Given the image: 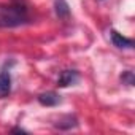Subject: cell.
Here are the masks:
<instances>
[{"mask_svg":"<svg viewBox=\"0 0 135 135\" xmlns=\"http://www.w3.org/2000/svg\"><path fill=\"white\" fill-rule=\"evenodd\" d=\"M32 22L29 7L24 0H13L0 5V29H15Z\"/></svg>","mask_w":135,"mask_h":135,"instance_id":"1","label":"cell"},{"mask_svg":"<svg viewBox=\"0 0 135 135\" xmlns=\"http://www.w3.org/2000/svg\"><path fill=\"white\" fill-rule=\"evenodd\" d=\"M78 80H80V73L76 70H64V72H60V75L57 78V86L59 88H69V86L76 84Z\"/></svg>","mask_w":135,"mask_h":135,"instance_id":"2","label":"cell"},{"mask_svg":"<svg viewBox=\"0 0 135 135\" xmlns=\"http://www.w3.org/2000/svg\"><path fill=\"white\" fill-rule=\"evenodd\" d=\"M110 37H111V43H113L116 48H119V49H132V48H133V40L124 37L122 33H119V32L114 30V29L110 32Z\"/></svg>","mask_w":135,"mask_h":135,"instance_id":"3","label":"cell"},{"mask_svg":"<svg viewBox=\"0 0 135 135\" xmlns=\"http://www.w3.org/2000/svg\"><path fill=\"white\" fill-rule=\"evenodd\" d=\"M37 100H38V103L43 105V107H57V105L62 102L60 95H59L57 92H54V91H46V92L38 94Z\"/></svg>","mask_w":135,"mask_h":135,"instance_id":"4","label":"cell"},{"mask_svg":"<svg viewBox=\"0 0 135 135\" xmlns=\"http://www.w3.org/2000/svg\"><path fill=\"white\" fill-rule=\"evenodd\" d=\"M10 94H11L10 70H0V99H7Z\"/></svg>","mask_w":135,"mask_h":135,"instance_id":"5","label":"cell"},{"mask_svg":"<svg viewBox=\"0 0 135 135\" xmlns=\"http://www.w3.org/2000/svg\"><path fill=\"white\" fill-rule=\"evenodd\" d=\"M76 126H78V119H76V116H73V114L60 116V118L54 122V127L59 129V130H70V129H75Z\"/></svg>","mask_w":135,"mask_h":135,"instance_id":"6","label":"cell"},{"mask_svg":"<svg viewBox=\"0 0 135 135\" xmlns=\"http://www.w3.org/2000/svg\"><path fill=\"white\" fill-rule=\"evenodd\" d=\"M56 15L57 18L60 19H65L70 16V8H69V3L65 2V0H56Z\"/></svg>","mask_w":135,"mask_h":135,"instance_id":"7","label":"cell"},{"mask_svg":"<svg viewBox=\"0 0 135 135\" xmlns=\"http://www.w3.org/2000/svg\"><path fill=\"white\" fill-rule=\"evenodd\" d=\"M121 83H122V84H127V86H133V84H135L133 72H130V70L122 72V73H121Z\"/></svg>","mask_w":135,"mask_h":135,"instance_id":"8","label":"cell"},{"mask_svg":"<svg viewBox=\"0 0 135 135\" xmlns=\"http://www.w3.org/2000/svg\"><path fill=\"white\" fill-rule=\"evenodd\" d=\"M11 132L13 133H27V130L22 129V127H15V129H11Z\"/></svg>","mask_w":135,"mask_h":135,"instance_id":"9","label":"cell"}]
</instances>
